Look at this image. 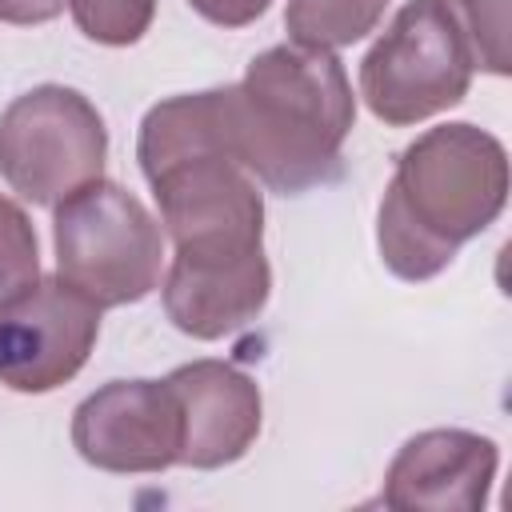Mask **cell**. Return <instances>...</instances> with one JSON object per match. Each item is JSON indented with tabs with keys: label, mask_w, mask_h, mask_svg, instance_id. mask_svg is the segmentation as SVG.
<instances>
[{
	"label": "cell",
	"mask_w": 512,
	"mask_h": 512,
	"mask_svg": "<svg viewBox=\"0 0 512 512\" xmlns=\"http://www.w3.org/2000/svg\"><path fill=\"white\" fill-rule=\"evenodd\" d=\"M224 92L232 156L252 180L284 196L336 180L356 124V96L336 52L272 44Z\"/></svg>",
	"instance_id": "1"
},
{
	"label": "cell",
	"mask_w": 512,
	"mask_h": 512,
	"mask_svg": "<svg viewBox=\"0 0 512 512\" xmlns=\"http://www.w3.org/2000/svg\"><path fill=\"white\" fill-rule=\"evenodd\" d=\"M508 204V152L500 136L452 120L420 132L392 168L376 212V248L392 276H440Z\"/></svg>",
	"instance_id": "2"
},
{
	"label": "cell",
	"mask_w": 512,
	"mask_h": 512,
	"mask_svg": "<svg viewBox=\"0 0 512 512\" xmlns=\"http://www.w3.org/2000/svg\"><path fill=\"white\" fill-rule=\"evenodd\" d=\"M52 208L56 272L100 308L140 304L160 288L164 232L136 192L96 176Z\"/></svg>",
	"instance_id": "3"
},
{
	"label": "cell",
	"mask_w": 512,
	"mask_h": 512,
	"mask_svg": "<svg viewBox=\"0 0 512 512\" xmlns=\"http://www.w3.org/2000/svg\"><path fill=\"white\" fill-rule=\"evenodd\" d=\"M472 56L444 0H408L360 60V96L388 128L456 108L472 88Z\"/></svg>",
	"instance_id": "4"
},
{
	"label": "cell",
	"mask_w": 512,
	"mask_h": 512,
	"mask_svg": "<svg viewBox=\"0 0 512 512\" xmlns=\"http://www.w3.org/2000/svg\"><path fill=\"white\" fill-rule=\"evenodd\" d=\"M172 240V260H240L264 252V196L224 148H188L144 168Z\"/></svg>",
	"instance_id": "5"
},
{
	"label": "cell",
	"mask_w": 512,
	"mask_h": 512,
	"mask_svg": "<svg viewBox=\"0 0 512 512\" xmlns=\"http://www.w3.org/2000/svg\"><path fill=\"white\" fill-rule=\"evenodd\" d=\"M108 128L96 104L68 84H36L0 112V176L40 208L104 176Z\"/></svg>",
	"instance_id": "6"
},
{
	"label": "cell",
	"mask_w": 512,
	"mask_h": 512,
	"mask_svg": "<svg viewBox=\"0 0 512 512\" xmlns=\"http://www.w3.org/2000/svg\"><path fill=\"white\" fill-rule=\"evenodd\" d=\"M100 304L60 272L0 304V384L44 396L68 384L100 340Z\"/></svg>",
	"instance_id": "7"
},
{
	"label": "cell",
	"mask_w": 512,
	"mask_h": 512,
	"mask_svg": "<svg viewBox=\"0 0 512 512\" xmlns=\"http://www.w3.org/2000/svg\"><path fill=\"white\" fill-rule=\"evenodd\" d=\"M184 416L168 380H108L72 412V448L84 464L144 476L180 464Z\"/></svg>",
	"instance_id": "8"
},
{
	"label": "cell",
	"mask_w": 512,
	"mask_h": 512,
	"mask_svg": "<svg viewBox=\"0 0 512 512\" xmlns=\"http://www.w3.org/2000/svg\"><path fill=\"white\" fill-rule=\"evenodd\" d=\"M500 468L492 436L428 428L400 444L384 472L380 500L396 512H480Z\"/></svg>",
	"instance_id": "9"
},
{
	"label": "cell",
	"mask_w": 512,
	"mask_h": 512,
	"mask_svg": "<svg viewBox=\"0 0 512 512\" xmlns=\"http://www.w3.org/2000/svg\"><path fill=\"white\" fill-rule=\"evenodd\" d=\"M180 400L184 444L180 464L212 472L236 464L260 436L264 400L260 384L224 360H192L164 376Z\"/></svg>",
	"instance_id": "10"
},
{
	"label": "cell",
	"mask_w": 512,
	"mask_h": 512,
	"mask_svg": "<svg viewBox=\"0 0 512 512\" xmlns=\"http://www.w3.org/2000/svg\"><path fill=\"white\" fill-rule=\"evenodd\" d=\"M272 296L268 256L244 260H172L160 280V300L172 320L192 340H224L248 328Z\"/></svg>",
	"instance_id": "11"
},
{
	"label": "cell",
	"mask_w": 512,
	"mask_h": 512,
	"mask_svg": "<svg viewBox=\"0 0 512 512\" xmlns=\"http://www.w3.org/2000/svg\"><path fill=\"white\" fill-rule=\"evenodd\" d=\"M384 8L388 0H288L284 28L292 44L336 52L376 32Z\"/></svg>",
	"instance_id": "12"
},
{
	"label": "cell",
	"mask_w": 512,
	"mask_h": 512,
	"mask_svg": "<svg viewBox=\"0 0 512 512\" xmlns=\"http://www.w3.org/2000/svg\"><path fill=\"white\" fill-rule=\"evenodd\" d=\"M508 4L512 0H444L452 12L464 48L472 56V68L508 76L512 72V48H508Z\"/></svg>",
	"instance_id": "13"
},
{
	"label": "cell",
	"mask_w": 512,
	"mask_h": 512,
	"mask_svg": "<svg viewBox=\"0 0 512 512\" xmlns=\"http://www.w3.org/2000/svg\"><path fill=\"white\" fill-rule=\"evenodd\" d=\"M36 280H40L36 228L12 196H0V304L16 300Z\"/></svg>",
	"instance_id": "14"
},
{
	"label": "cell",
	"mask_w": 512,
	"mask_h": 512,
	"mask_svg": "<svg viewBox=\"0 0 512 512\" xmlns=\"http://www.w3.org/2000/svg\"><path fill=\"white\" fill-rule=\"evenodd\" d=\"M68 8L76 28L104 48L136 44L156 20V0H68Z\"/></svg>",
	"instance_id": "15"
},
{
	"label": "cell",
	"mask_w": 512,
	"mask_h": 512,
	"mask_svg": "<svg viewBox=\"0 0 512 512\" xmlns=\"http://www.w3.org/2000/svg\"><path fill=\"white\" fill-rule=\"evenodd\" d=\"M188 8L216 28H248L272 8V0H188Z\"/></svg>",
	"instance_id": "16"
},
{
	"label": "cell",
	"mask_w": 512,
	"mask_h": 512,
	"mask_svg": "<svg viewBox=\"0 0 512 512\" xmlns=\"http://www.w3.org/2000/svg\"><path fill=\"white\" fill-rule=\"evenodd\" d=\"M68 0H0V24H20V28H32V24H48L64 12Z\"/></svg>",
	"instance_id": "17"
}]
</instances>
